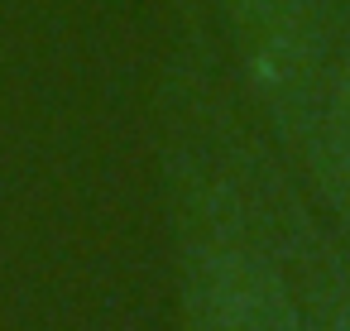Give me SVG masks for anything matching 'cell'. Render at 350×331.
<instances>
[{"instance_id":"6da1fadb","label":"cell","mask_w":350,"mask_h":331,"mask_svg":"<svg viewBox=\"0 0 350 331\" xmlns=\"http://www.w3.org/2000/svg\"><path fill=\"white\" fill-rule=\"evenodd\" d=\"M192 331H307L273 264L245 240L211 235L187 274Z\"/></svg>"},{"instance_id":"7a4b0ae2","label":"cell","mask_w":350,"mask_h":331,"mask_svg":"<svg viewBox=\"0 0 350 331\" xmlns=\"http://www.w3.org/2000/svg\"><path fill=\"white\" fill-rule=\"evenodd\" d=\"M226 15L240 34L245 68L264 106L350 29L340 0H226Z\"/></svg>"},{"instance_id":"3957f363","label":"cell","mask_w":350,"mask_h":331,"mask_svg":"<svg viewBox=\"0 0 350 331\" xmlns=\"http://www.w3.org/2000/svg\"><path fill=\"white\" fill-rule=\"evenodd\" d=\"M269 111L302 144L326 202L336 207L340 226L350 230V29Z\"/></svg>"},{"instance_id":"277c9868","label":"cell","mask_w":350,"mask_h":331,"mask_svg":"<svg viewBox=\"0 0 350 331\" xmlns=\"http://www.w3.org/2000/svg\"><path fill=\"white\" fill-rule=\"evenodd\" d=\"M312 331H350V283H331L317 297Z\"/></svg>"}]
</instances>
